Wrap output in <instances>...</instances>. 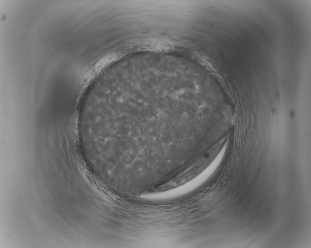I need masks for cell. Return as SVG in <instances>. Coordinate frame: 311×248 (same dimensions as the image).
I'll return each mask as SVG.
<instances>
[{"label": "cell", "instance_id": "obj_1", "mask_svg": "<svg viewBox=\"0 0 311 248\" xmlns=\"http://www.w3.org/2000/svg\"><path fill=\"white\" fill-rule=\"evenodd\" d=\"M223 145V141L218 143L187 170L171 181L149 190L148 193H156L165 191L181 186L191 181L211 164L219 153Z\"/></svg>", "mask_w": 311, "mask_h": 248}]
</instances>
